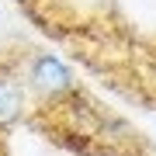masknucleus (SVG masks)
<instances>
[{
	"instance_id": "nucleus-1",
	"label": "nucleus",
	"mask_w": 156,
	"mask_h": 156,
	"mask_svg": "<svg viewBox=\"0 0 156 156\" xmlns=\"http://www.w3.org/2000/svg\"><path fill=\"white\" fill-rule=\"evenodd\" d=\"M21 73H24V83H28V94L42 97V101H59V97L73 94V73H69L66 62L59 56H52V52L31 56V62Z\"/></svg>"
},
{
	"instance_id": "nucleus-2",
	"label": "nucleus",
	"mask_w": 156,
	"mask_h": 156,
	"mask_svg": "<svg viewBox=\"0 0 156 156\" xmlns=\"http://www.w3.org/2000/svg\"><path fill=\"white\" fill-rule=\"evenodd\" d=\"M28 111V83L14 62H0V132L17 125Z\"/></svg>"
},
{
	"instance_id": "nucleus-3",
	"label": "nucleus",
	"mask_w": 156,
	"mask_h": 156,
	"mask_svg": "<svg viewBox=\"0 0 156 156\" xmlns=\"http://www.w3.org/2000/svg\"><path fill=\"white\" fill-rule=\"evenodd\" d=\"M17 4H28V0H17Z\"/></svg>"
}]
</instances>
